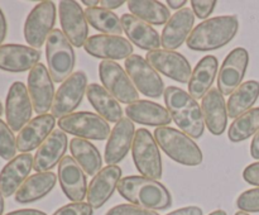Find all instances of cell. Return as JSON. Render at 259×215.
Returning a JSON list of instances; mask_svg holds the SVG:
<instances>
[{
	"mask_svg": "<svg viewBox=\"0 0 259 215\" xmlns=\"http://www.w3.org/2000/svg\"><path fill=\"white\" fill-rule=\"evenodd\" d=\"M118 192L123 199L148 210H164L172 205V195L163 184L144 176H126L119 181Z\"/></svg>",
	"mask_w": 259,
	"mask_h": 215,
	"instance_id": "obj_1",
	"label": "cell"
},
{
	"mask_svg": "<svg viewBox=\"0 0 259 215\" xmlns=\"http://www.w3.org/2000/svg\"><path fill=\"white\" fill-rule=\"evenodd\" d=\"M239 29L237 15H220L204 20L192 29L186 45L192 51H212L232 42Z\"/></svg>",
	"mask_w": 259,
	"mask_h": 215,
	"instance_id": "obj_2",
	"label": "cell"
},
{
	"mask_svg": "<svg viewBox=\"0 0 259 215\" xmlns=\"http://www.w3.org/2000/svg\"><path fill=\"white\" fill-rule=\"evenodd\" d=\"M164 104L172 120L190 138H201L205 131L202 111L197 101L189 93L176 86L164 90Z\"/></svg>",
	"mask_w": 259,
	"mask_h": 215,
	"instance_id": "obj_3",
	"label": "cell"
},
{
	"mask_svg": "<svg viewBox=\"0 0 259 215\" xmlns=\"http://www.w3.org/2000/svg\"><path fill=\"white\" fill-rule=\"evenodd\" d=\"M158 147L175 162L184 166H199L202 163L201 149L187 134L171 126H158L153 134Z\"/></svg>",
	"mask_w": 259,
	"mask_h": 215,
	"instance_id": "obj_4",
	"label": "cell"
},
{
	"mask_svg": "<svg viewBox=\"0 0 259 215\" xmlns=\"http://www.w3.org/2000/svg\"><path fill=\"white\" fill-rule=\"evenodd\" d=\"M48 72L53 82H63L72 75L75 67V51L62 30L53 29L46 42Z\"/></svg>",
	"mask_w": 259,
	"mask_h": 215,
	"instance_id": "obj_5",
	"label": "cell"
},
{
	"mask_svg": "<svg viewBox=\"0 0 259 215\" xmlns=\"http://www.w3.org/2000/svg\"><path fill=\"white\" fill-rule=\"evenodd\" d=\"M132 156L141 176L152 180L162 177V157L158 144L151 132L141 128L136 131Z\"/></svg>",
	"mask_w": 259,
	"mask_h": 215,
	"instance_id": "obj_6",
	"label": "cell"
},
{
	"mask_svg": "<svg viewBox=\"0 0 259 215\" xmlns=\"http://www.w3.org/2000/svg\"><path fill=\"white\" fill-rule=\"evenodd\" d=\"M58 128L86 141H104L110 136V125L99 114L77 111L58 120Z\"/></svg>",
	"mask_w": 259,
	"mask_h": 215,
	"instance_id": "obj_7",
	"label": "cell"
},
{
	"mask_svg": "<svg viewBox=\"0 0 259 215\" xmlns=\"http://www.w3.org/2000/svg\"><path fill=\"white\" fill-rule=\"evenodd\" d=\"M125 72L134 88L147 98L158 99L164 94V83L159 73L139 55H132L124 62Z\"/></svg>",
	"mask_w": 259,
	"mask_h": 215,
	"instance_id": "obj_8",
	"label": "cell"
},
{
	"mask_svg": "<svg viewBox=\"0 0 259 215\" xmlns=\"http://www.w3.org/2000/svg\"><path fill=\"white\" fill-rule=\"evenodd\" d=\"M56 22V5L53 2H40L28 14L24 23V38L29 47H42L53 30Z\"/></svg>",
	"mask_w": 259,
	"mask_h": 215,
	"instance_id": "obj_9",
	"label": "cell"
},
{
	"mask_svg": "<svg viewBox=\"0 0 259 215\" xmlns=\"http://www.w3.org/2000/svg\"><path fill=\"white\" fill-rule=\"evenodd\" d=\"M88 89V76L83 71H76L66 78L56 93L53 99L52 115L58 120L73 113L82 101Z\"/></svg>",
	"mask_w": 259,
	"mask_h": 215,
	"instance_id": "obj_10",
	"label": "cell"
},
{
	"mask_svg": "<svg viewBox=\"0 0 259 215\" xmlns=\"http://www.w3.org/2000/svg\"><path fill=\"white\" fill-rule=\"evenodd\" d=\"M99 77L104 88L123 104H133L138 100V90L134 88L128 73L115 61H101Z\"/></svg>",
	"mask_w": 259,
	"mask_h": 215,
	"instance_id": "obj_11",
	"label": "cell"
},
{
	"mask_svg": "<svg viewBox=\"0 0 259 215\" xmlns=\"http://www.w3.org/2000/svg\"><path fill=\"white\" fill-rule=\"evenodd\" d=\"M32 113L33 105L27 86L20 81H15L9 88L5 100L7 124L13 132H20V129L30 121Z\"/></svg>",
	"mask_w": 259,
	"mask_h": 215,
	"instance_id": "obj_12",
	"label": "cell"
},
{
	"mask_svg": "<svg viewBox=\"0 0 259 215\" xmlns=\"http://www.w3.org/2000/svg\"><path fill=\"white\" fill-rule=\"evenodd\" d=\"M27 89L32 100L33 110L38 115L47 114V111L52 108L56 94L52 77L43 63L39 62L29 71Z\"/></svg>",
	"mask_w": 259,
	"mask_h": 215,
	"instance_id": "obj_13",
	"label": "cell"
},
{
	"mask_svg": "<svg viewBox=\"0 0 259 215\" xmlns=\"http://www.w3.org/2000/svg\"><path fill=\"white\" fill-rule=\"evenodd\" d=\"M149 65L162 75L181 83H189L191 78V65L181 53L176 51L156 50L149 51L146 56Z\"/></svg>",
	"mask_w": 259,
	"mask_h": 215,
	"instance_id": "obj_14",
	"label": "cell"
},
{
	"mask_svg": "<svg viewBox=\"0 0 259 215\" xmlns=\"http://www.w3.org/2000/svg\"><path fill=\"white\" fill-rule=\"evenodd\" d=\"M248 65L249 53L245 48L237 47L229 52L218 75V89L223 95H232L242 85Z\"/></svg>",
	"mask_w": 259,
	"mask_h": 215,
	"instance_id": "obj_15",
	"label": "cell"
},
{
	"mask_svg": "<svg viewBox=\"0 0 259 215\" xmlns=\"http://www.w3.org/2000/svg\"><path fill=\"white\" fill-rule=\"evenodd\" d=\"M60 22L62 33L73 47L85 46L89 35L88 20L85 12L77 2L62 0L60 2Z\"/></svg>",
	"mask_w": 259,
	"mask_h": 215,
	"instance_id": "obj_16",
	"label": "cell"
},
{
	"mask_svg": "<svg viewBox=\"0 0 259 215\" xmlns=\"http://www.w3.org/2000/svg\"><path fill=\"white\" fill-rule=\"evenodd\" d=\"M86 52L104 61H114L128 58L133 55V46L121 35L95 34L88 38L85 46Z\"/></svg>",
	"mask_w": 259,
	"mask_h": 215,
	"instance_id": "obj_17",
	"label": "cell"
},
{
	"mask_svg": "<svg viewBox=\"0 0 259 215\" xmlns=\"http://www.w3.org/2000/svg\"><path fill=\"white\" fill-rule=\"evenodd\" d=\"M63 194L73 202H82L88 195L86 175L73 157L65 156L58 164L57 172Z\"/></svg>",
	"mask_w": 259,
	"mask_h": 215,
	"instance_id": "obj_18",
	"label": "cell"
},
{
	"mask_svg": "<svg viewBox=\"0 0 259 215\" xmlns=\"http://www.w3.org/2000/svg\"><path fill=\"white\" fill-rule=\"evenodd\" d=\"M136 126L129 118H121L115 124L105 146L104 158L108 166H115L123 161L133 146Z\"/></svg>",
	"mask_w": 259,
	"mask_h": 215,
	"instance_id": "obj_19",
	"label": "cell"
},
{
	"mask_svg": "<svg viewBox=\"0 0 259 215\" xmlns=\"http://www.w3.org/2000/svg\"><path fill=\"white\" fill-rule=\"evenodd\" d=\"M56 118L52 114H43L30 119L17 137V148L22 153H29L35 148H39L40 144L48 138L53 132Z\"/></svg>",
	"mask_w": 259,
	"mask_h": 215,
	"instance_id": "obj_20",
	"label": "cell"
},
{
	"mask_svg": "<svg viewBox=\"0 0 259 215\" xmlns=\"http://www.w3.org/2000/svg\"><path fill=\"white\" fill-rule=\"evenodd\" d=\"M67 144L68 139L65 132L55 129L35 152L33 169H35L37 174L50 172L58 162L62 161L67 151Z\"/></svg>",
	"mask_w": 259,
	"mask_h": 215,
	"instance_id": "obj_21",
	"label": "cell"
},
{
	"mask_svg": "<svg viewBox=\"0 0 259 215\" xmlns=\"http://www.w3.org/2000/svg\"><path fill=\"white\" fill-rule=\"evenodd\" d=\"M34 157L30 153H22L10 159L0 171V192L4 197L15 195L23 182L29 177L33 169Z\"/></svg>",
	"mask_w": 259,
	"mask_h": 215,
	"instance_id": "obj_22",
	"label": "cell"
},
{
	"mask_svg": "<svg viewBox=\"0 0 259 215\" xmlns=\"http://www.w3.org/2000/svg\"><path fill=\"white\" fill-rule=\"evenodd\" d=\"M195 18L196 17L190 8H182L181 10L175 13L162 30V47L167 51H175L176 48L181 47L191 34Z\"/></svg>",
	"mask_w": 259,
	"mask_h": 215,
	"instance_id": "obj_23",
	"label": "cell"
},
{
	"mask_svg": "<svg viewBox=\"0 0 259 215\" xmlns=\"http://www.w3.org/2000/svg\"><path fill=\"white\" fill-rule=\"evenodd\" d=\"M121 168L119 166H106L94 176L88 187V204L93 209H100L111 196L121 180Z\"/></svg>",
	"mask_w": 259,
	"mask_h": 215,
	"instance_id": "obj_24",
	"label": "cell"
},
{
	"mask_svg": "<svg viewBox=\"0 0 259 215\" xmlns=\"http://www.w3.org/2000/svg\"><path fill=\"white\" fill-rule=\"evenodd\" d=\"M40 51L29 46L2 45L0 46V70L8 72H24L32 70L39 63Z\"/></svg>",
	"mask_w": 259,
	"mask_h": 215,
	"instance_id": "obj_25",
	"label": "cell"
},
{
	"mask_svg": "<svg viewBox=\"0 0 259 215\" xmlns=\"http://www.w3.org/2000/svg\"><path fill=\"white\" fill-rule=\"evenodd\" d=\"M201 111L204 123L214 136H222L228 124V109L224 95L218 88H211L202 98Z\"/></svg>",
	"mask_w": 259,
	"mask_h": 215,
	"instance_id": "obj_26",
	"label": "cell"
},
{
	"mask_svg": "<svg viewBox=\"0 0 259 215\" xmlns=\"http://www.w3.org/2000/svg\"><path fill=\"white\" fill-rule=\"evenodd\" d=\"M123 30L129 38V42L134 43L141 50L156 51L161 47V37L158 32L148 23L134 17L131 13L121 15Z\"/></svg>",
	"mask_w": 259,
	"mask_h": 215,
	"instance_id": "obj_27",
	"label": "cell"
},
{
	"mask_svg": "<svg viewBox=\"0 0 259 215\" xmlns=\"http://www.w3.org/2000/svg\"><path fill=\"white\" fill-rule=\"evenodd\" d=\"M126 118L133 123L152 126H168L172 118L167 108L149 100H137L125 108Z\"/></svg>",
	"mask_w": 259,
	"mask_h": 215,
	"instance_id": "obj_28",
	"label": "cell"
},
{
	"mask_svg": "<svg viewBox=\"0 0 259 215\" xmlns=\"http://www.w3.org/2000/svg\"><path fill=\"white\" fill-rule=\"evenodd\" d=\"M218 68L219 62L212 55L205 56L197 62L189 81V94L195 100L204 98L209 93L217 77Z\"/></svg>",
	"mask_w": 259,
	"mask_h": 215,
	"instance_id": "obj_29",
	"label": "cell"
},
{
	"mask_svg": "<svg viewBox=\"0 0 259 215\" xmlns=\"http://www.w3.org/2000/svg\"><path fill=\"white\" fill-rule=\"evenodd\" d=\"M86 96L96 113L108 123L116 124L123 118V109L120 103L104 86L99 83H90L86 89Z\"/></svg>",
	"mask_w": 259,
	"mask_h": 215,
	"instance_id": "obj_30",
	"label": "cell"
},
{
	"mask_svg": "<svg viewBox=\"0 0 259 215\" xmlns=\"http://www.w3.org/2000/svg\"><path fill=\"white\" fill-rule=\"evenodd\" d=\"M57 177L52 171L39 172L28 177L15 192L14 199L19 204H29L42 199L55 187Z\"/></svg>",
	"mask_w": 259,
	"mask_h": 215,
	"instance_id": "obj_31",
	"label": "cell"
},
{
	"mask_svg": "<svg viewBox=\"0 0 259 215\" xmlns=\"http://www.w3.org/2000/svg\"><path fill=\"white\" fill-rule=\"evenodd\" d=\"M70 151L85 174L95 176L103 169V158L100 152L90 141L72 138L70 142Z\"/></svg>",
	"mask_w": 259,
	"mask_h": 215,
	"instance_id": "obj_32",
	"label": "cell"
},
{
	"mask_svg": "<svg viewBox=\"0 0 259 215\" xmlns=\"http://www.w3.org/2000/svg\"><path fill=\"white\" fill-rule=\"evenodd\" d=\"M259 98V82L255 80H249L243 82L234 93L230 95L227 103L228 116L237 119L238 116L253 109Z\"/></svg>",
	"mask_w": 259,
	"mask_h": 215,
	"instance_id": "obj_33",
	"label": "cell"
},
{
	"mask_svg": "<svg viewBox=\"0 0 259 215\" xmlns=\"http://www.w3.org/2000/svg\"><path fill=\"white\" fill-rule=\"evenodd\" d=\"M131 14L143 22L153 25H162L172 17L168 7L157 0H131L128 2Z\"/></svg>",
	"mask_w": 259,
	"mask_h": 215,
	"instance_id": "obj_34",
	"label": "cell"
},
{
	"mask_svg": "<svg viewBox=\"0 0 259 215\" xmlns=\"http://www.w3.org/2000/svg\"><path fill=\"white\" fill-rule=\"evenodd\" d=\"M85 17L89 24L94 29L104 33V34L121 35V33L124 32L121 19L111 10L104 9L101 7L86 8Z\"/></svg>",
	"mask_w": 259,
	"mask_h": 215,
	"instance_id": "obj_35",
	"label": "cell"
},
{
	"mask_svg": "<svg viewBox=\"0 0 259 215\" xmlns=\"http://www.w3.org/2000/svg\"><path fill=\"white\" fill-rule=\"evenodd\" d=\"M259 131V108H253L243 115L238 116L228 131V138L230 142L239 143L252 136H255Z\"/></svg>",
	"mask_w": 259,
	"mask_h": 215,
	"instance_id": "obj_36",
	"label": "cell"
},
{
	"mask_svg": "<svg viewBox=\"0 0 259 215\" xmlns=\"http://www.w3.org/2000/svg\"><path fill=\"white\" fill-rule=\"evenodd\" d=\"M17 137L5 121L0 119V158L10 161L17 153Z\"/></svg>",
	"mask_w": 259,
	"mask_h": 215,
	"instance_id": "obj_37",
	"label": "cell"
},
{
	"mask_svg": "<svg viewBox=\"0 0 259 215\" xmlns=\"http://www.w3.org/2000/svg\"><path fill=\"white\" fill-rule=\"evenodd\" d=\"M237 206L240 211L259 212V187L242 192L237 199Z\"/></svg>",
	"mask_w": 259,
	"mask_h": 215,
	"instance_id": "obj_38",
	"label": "cell"
},
{
	"mask_svg": "<svg viewBox=\"0 0 259 215\" xmlns=\"http://www.w3.org/2000/svg\"><path fill=\"white\" fill-rule=\"evenodd\" d=\"M105 215H159L153 210L144 209L133 204H119L106 211Z\"/></svg>",
	"mask_w": 259,
	"mask_h": 215,
	"instance_id": "obj_39",
	"label": "cell"
},
{
	"mask_svg": "<svg viewBox=\"0 0 259 215\" xmlns=\"http://www.w3.org/2000/svg\"><path fill=\"white\" fill-rule=\"evenodd\" d=\"M93 206L88 202H71L56 210L53 215H93Z\"/></svg>",
	"mask_w": 259,
	"mask_h": 215,
	"instance_id": "obj_40",
	"label": "cell"
},
{
	"mask_svg": "<svg viewBox=\"0 0 259 215\" xmlns=\"http://www.w3.org/2000/svg\"><path fill=\"white\" fill-rule=\"evenodd\" d=\"M215 5H217L215 0H192L191 2L192 12H194L195 17L205 20L214 12Z\"/></svg>",
	"mask_w": 259,
	"mask_h": 215,
	"instance_id": "obj_41",
	"label": "cell"
},
{
	"mask_svg": "<svg viewBox=\"0 0 259 215\" xmlns=\"http://www.w3.org/2000/svg\"><path fill=\"white\" fill-rule=\"evenodd\" d=\"M243 179L248 184L259 187V161L245 167L243 171Z\"/></svg>",
	"mask_w": 259,
	"mask_h": 215,
	"instance_id": "obj_42",
	"label": "cell"
},
{
	"mask_svg": "<svg viewBox=\"0 0 259 215\" xmlns=\"http://www.w3.org/2000/svg\"><path fill=\"white\" fill-rule=\"evenodd\" d=\"M166 215H202V209L199 206H185L174 210Z\"/></svg>",
	"mask_w": 259,
	"mask_h": 215,
	"instance_id": "obj_43",
	"label": "cell"
},
{
	"mask_svg": "<svg viewBox=\"0 0 259 215\" xmlns=\"http://www.w3.org/2000/svg\"><path fill=\"white\" fill-rule=\"evenodd\" d=\"M124 3H125L124 0H101L100 5L101 8H104V9L113 10V9H116V8H120Z\"/></svg>",
	"mask_w": 259,
	"mask_h": 215,
	"instance_id": "obj_44",
	"label": "cell"
},
{
	"mask_svg": "<svg viewBox=\"0 0 259 215\" xmlns=\"http://www.w3.org/2000/svg\"><path fill=\"white\" fill-rule=\"evenodd\" d=\"M8 32V25H7V19H5V15L3 13V10L0 9V46L4 42L5 37H7Z\"/></svg>",
	"mask_w": 259,
	"mask_h": 215,
	"instance_id": "obj_45",
	"label": "cell"
},
{
	"mask_svg": "<svg viewBox=\"0 0 259 215\" xmlns=\"http://www.w3.org/2000/svg\"><path fill=\"white\" fill-rule=\"evenodd\" d=\"M5 215H47L45 211H40V210L35 209H20L15 210V211H10Z\"/></svg>",
	"mask_w": 259,
	"mask_h": 215,
	"instance_id": "obj_46",
	"label": "cell"
},
{
	"mask_svg": "<svg viewBox=\"0 0 259 215\" xmlns=\"http://www.w3.org/2000/svg\"><path fill=\"white\" fill-rule=\"evenodd\" d=\"M250 156L253 158L259 159V131L254 136V138L252 139V143H250Z\"/></svg>",
	"mask_w": 259,
	"mask_h": 215,
	"instance_id": "obj_47",
	"label": "cell"
},
{
	"mask_svg": "<svg viewBox=\"0 0 259 215\" xmlns=\"http://www.w3.org/2000/svg\"><path fill=\"white\" fill-rule=\"evenodd\" d=\"M185 4H186V0H177V2H175V0H167V5L174 10H181L182 7H185Z\"/></svg>",
	"mask_w": 259,
	"mask_h": 215,
	"instance_id": "obj_48",
	"label": "cell"
},
{
	"mask_svg": "<svg viewBox=\"0 0 259 215\" xmlns=\"http://www.w3.org/2000/svg\"><path fill=\"white\" fill-rule=\"evenodd\" d=\"M100 2H98V0H91V2H89V0H82V4L86 5L88 8H96V5L99 4Z\"/></svg>",
	"mask_w": 259,
	"mask_h": 215,
	"instance_id": "obj_49",
	"label": "cell"
},
{
	"mask_svg": "<svg viewBox=\"0 0 259 215\" xmlns=\"http://www.w3.org/2000/svg\"><path fill=\"white\" fill-rule=\"evenodd\" d=\"M4 206H5L4 196H3V194L0 192V215H3V212H4Z\"/></svg>",
	"mask_w": 259,
	"mask_h": 215,
	"instance_id": "obj_50",
	"label": "cell"
},
{
	"mask_svg": "<svg viewBox=\"0 0 259 215\" xmlns=\"http://www.w3.org/2000/svg\"><path fill=\"white\" fill-rule=\"evenodd\" d=\"M209 215H228V214H227V211H225V210L219 209V210H215V211L210 212Z\"/></svg>",
	"mask_w": 259,
	"mask_h": 215,
	"instance_id": "obj_51",
	"label": "cell"
},
{
	"mask_svg": "<svg viewBox=\"0 0 259 215\" xmlns=\"http://www.w3.org/2000/svg\"><path fill=\"white\" fill-rule=\"evenodd\" d=\"M235 215H249L248 212H244V211H238L235 212Z\"/></svg>",
	"mask_w": 259,
	"mask_h": 215,
	"instance_id": "obj_52",
	"label": "cell"
},
{
	"mask_svg": "<svg viewBox=\"0 0 259 215\" xmlns=\"http://www.w3.org/2000/svg\"><path fill=\"white\" fill-rule=\"evenodd\" d=\"M3 114V105H2V101H0V115Z\"/></svg>",
	"mask_w": 259,
	"mask_h": 215,
	"instance_id": "obj_53",
	"label": "cell"
}]
</instances>
